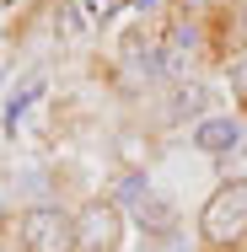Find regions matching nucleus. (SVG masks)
<instances>
[{
	"mask_svg": "<svg viewBox=\"0 0 247 252\" xmlns=\"http://www.w3.org/2000/svg\"><path fill=\"white\" fill-rule=\"evenodd\" d=\"M33 97H38V81H27V86H22V92L11 97V107H5V113H11V124H16V113H22V107H27Z\"/></svg>",
	"mask_w": 247,
	"mask_h": 252,
	"instance_id": "9",
	"label": "nucleus"
},
{
	"mask_svg": "<svg viewBox=\"0 0 247 252\" xmlns=\"http://www.w3.org/2000/svg\"><path fill=\"white\" fill-rule=\"evenodd\" d=\"M231 92H237V97H247V59H237V64H231Z\"/></svg>",
	"mask_w": 247,
	"mask_h": 252,
	"instance_id": "10",
	"label": "nucleus"
},
{
	"mask_svg": "<svg viewBox=\"0 0 247 252\" xmlns=\"http://www.w3.org/2000/svg\"><path fill=\"white\" fill-rule=\"evenodd\" d=\"M0 225H5V199H0Z\"/></svg>",
	"mask_w": 247,
	"mask_h": 252,
	"instance_id": "11",
	"label": "nucleus"
},
{
	"mask_svg": "<svg viewBox=\"0 0 247 252\" xmlns=\"http://www.w3.org/2000/svg\"><path fill=\"white\" fill-rule=\"evenodd\" d=\"M22 247L27 252H81L75 247V220L65 209H49V204H33L22 215Z\"/></svg>",
	"mask_w": 247,
	"mask_h": 252,
	"instance_id": "2",
	"label": "nucleus"
},
{
	"mask_svg": "<svg viewBox=\"0 0 247 252\" xmlns=\"http://www.w3.org/2000/svg\"><path fill=\"white\" fill-rule=\"evenodd\" d=\"M118 231H124V215L107 199H92L75 215V247L81 252H118Z\"/></svg>",
	"mask_w": 247,
	"mask_h": 252,
	"instance_id": "3",
	"label": "nucleus"
},
{
	"mask_svg": "<svg viewBox=\"0 0 247 252\" xmlns=\"http://www.w3.org/2000/svg\"><path fill=\"white\" fill-rule=\"evenodd\" d=\"M194 145H199V151H210L215 161H220V156H231L237 145H242V129H237L231 118H204V124L194 129Z\"/></svg>",
	"mask_w": 247,
	"mask_h": 252,
	"instance_id": "5",
	"label": "nucleus"
},
{
	"mask_svg": "<svg viewBox=\"0 0 247 252\" xmlns=\"http://www.w3.org/2000/svg\"><path fill=\"white\" fill-rule=\"evenodd\" d=\"M199 231L215 247L242 242L247 236V183H220V193L204 204V215H199Z\"/></svg>",
	"mask_w": 247,
	"mask_h": 252,
	"instance_id": "1",
	"label": "nucleus"
},
{
	"mask_svg": "<svg viewBox=\"0 0 247 252\" xmlns=\"http://www.w3.org/2000/svg\"><path fill=\"white\" fill-rule=\"evenodd\" d=\"M140 252H188V242H183L177 231H172V236H145V247H140Z\"/></svg>",
	"mask_w": 247,
	"mask_h": 252,
	"instance_id": "8",
	"label": "nucleus"
},
{
	"mask_svg": "<svg viewBox=\"0 0 247 252\" xmlns=\"http://www.w3.org/2000/svg\"><path fill=\"white\" fill-rule=\"evenodd\" d=\"M129 215H135V225H140L145 236H172V231H177V209L161 199V193H145L140 204H129Z\"/></svg>",
	"mask_w": 247,
	"mask_h": 252,
	"instance_id": "4",
	"label": "nucleus"
},
{
	"mask_svg": "<svg viewBox=\"0 0 247 252\" xmlns=\"http://www.w3.org/2000/svg\"><path fill=\"white\" fill-rule=\"evenodd\" d=\"M210 107V92L199 86V81H183L177 92H172V118H199Z\"/></svg>",
	"mask_w": 247,
	"mask_h": 252,
	"instance_id": "6",
	"label": "nucleus"
},
{
	"mask_svg": "<svg viewBox=\"0 0 247 252\" xmlns=\"http://www.w3.org/2000/svg\"><path fill=\"white\" fill-rule=\"evenodd\" d=\"M220 177L226 183H247V145H237L231 156H220Z\"/></svg>",
	"mask_w": 247,
	"mask_h": 252,
	"instance_id": "7",
	"label": "nucleus"
}]
</instances>
